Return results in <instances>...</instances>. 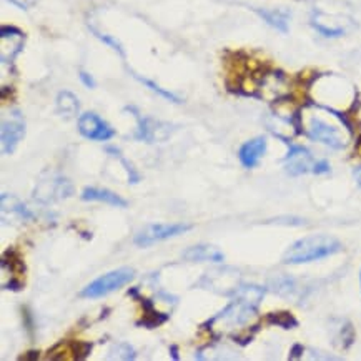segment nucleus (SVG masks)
<instances>
[{
	"label": "nucleus",
	"instance_id": "nucleus-1",
	"mask_svg": "<svg viewBox=\"0 0 361 361\" xmlns=\"http://www.w3.org/2000/svg\"><path fill=\"white\" fill-rule=\"evenodd\" d=\"M343 245L340 240L330 235H310L299 238L295 243L290 245L283 255V263L285 265H303L311 263V261L323 260V258L333 257L338 252H342Z\"/></svg>",
	"mask_w": 361,
	"mask_h": 361
},
{
	"label": "nucleus",
	"instance_id": "nucleus-2",
	"mask_svg": "<svg viewBox=\"0 0 361 361\" xmlns=\"http://www.w3.org/2000/svg\"><path fill=\"white\" fill-rule=\"evenodd\" d=\"M265 290L258 285H241L233 293V299L220 311L213 322H225L228 325H245L258 313Z\"/></svg>",
	"mask_w": 361,
	"mask_h": 361
},
{
	"label": "nucleus",
	"instance_id": "nucleus-3",
	"mask_svg": "<svg viewBox=\"0 0 361 361\" xmlns=\"http://www.w3.org/2000/svg\"><path fill=\"white\" fill-rule=\"evenodd\" d=\"M135 278V272L129 266H122V268L112 270V272L102 275L97 280L89 283L84 290L80 291L82 298L95 299L110 295L112 291L122 288V286L130 283Z\"/></svg>",
	"mask_w": 361,
	"mask_h": 361
},
{
	"label": "nucleus",
	"instance_id": "nucleus-4",
	"mask_svg": "<svg viewBox=\"0 0 361 361\" xmlns=\"http://www.w3.org/2000/svg\"><path fill=\"white\" fill-rule=\"evenodd\" d=\"M73 192H75V188L68 178L59 174H45L37 183L34 198L39 203L50 205L68 198L73 195Z\"/></svg>",
	"mask_w": 361,
	"mask_h": 361
},
{
	"label": "nucleus",
	"instance_id": "nucleus-5",
	"mask_svg": "<svg viewBox=\"0 0 361 361\" xmlns=\"http://www.w3.org/2000/svg\"><path fill=\"white\" fill-rule=\"evenodd\" d=\"M194 227H192L190 223H151L143 227L140 232L135 235L133 243L137 245V247L147 248L158 243V241L183 235V233H187L188 230Z\"/></svg>",
	"mask_w": 361,
	"mask_h": 361
},
{
	"label": "nucleus",
	"instance_id": "nucleus-6",
	"mask_svg": "<svg viewBox=\"0 0 361 361\" xmlns=\"http://www.w3.org/2000/svg\"><path fill=\"white\" fill-rule=\"evenodd\" d=\"M26 137V122L19 110H12L9 117L2 118L0 127V145L3 155H12L17 150L19 143Z\"/></svg>",
	"mask_w": 361,
	"mask_h": 361
},
{
	"label": "nucleus",
	"instance_id": "nucleus-7",
	"mask_svg": "<svg viewBox=\"0 0 361 361\" xmlns=\"http://www.w3.org/2000/svg\"><path fill=\"white\" fill-rule=\"evenodd\" d=\"M288 143V154H286L285 160V170L286 174L291 176H299L305 174H313V168L317 160L313 158L311 151L303 145H297V143H290L288 140H283Z\"/></svg>",
	"mask_w": 361,
	"mask_h": 361
},
{
	"label": "nucleus",
	"instance_id": "nucleus-8",
	"mask_svg": "<svg viewBox=\"0 0 361 361\" xmlns=\"http://www.w3.org/2000/svg\"><path fill=\"white\" fill-rule=\"evenodd\" d=\"M79 127V132L82 137L89 138L93 142H107L112 140L115 137V130L110 127L102 117H98L93 112H85L79 117L77 122Z\"/></svg>",
	"mask_w": 361,
	"mask_h": 361
},
{
	"label": "nucleus",
	"instance_id": "nucleus-9",
	"mask_svg": "<svg viewBox=\"0 0 361 361\" xmlns=\"http://www.w3.org/2000/svg\"><path fill=\"white\" fill-rule=\"evenodd\" d=\"M306 135L311 138L313 142L323 143V145L330 147L333 150H342L346 145L344 142L342 132L333 125L326 124L325 120L318 117H311L310 124H308V132Z\"/></svg>",
	"mask_w": 361,
	"mask_h": 361
},
{
	"label": "nucleus",
	"instance_id": "nucleus-10",
	"mask_svg": "<svg viewBox=\"0 0 361 361\" xmlns=\"http://www.w3.org/2000/svg\"><path fill=\"white\" fill-rule=\"evenodd\" d=\"M24 32L17 27H2L0 30V59L3 65H12L24 48Z\"/></svg>",
	"mask_w": 361,
	"mask_h": 361
},
{
	"label": "nucleus",
	"instance_id": "nucleus-11",
	"mask_svg": "<svg viewBox=\"0 0 361 361\" xmlns=\"http://www.w3.org/2000/svg\"><path fill=\"white\" fill-rule=\"evenodd\" d=\"M133 115L138 120L137 133H135V138H137V140L154 143V142L165 140L168 135H170V129H168L170 125L163 124V122L154 120V118H149V117H140V113H138L137 110H133Z\"/></svg>",
	"mask_w": 361,
	"mask_h": 361
},
{
	"label": "nucleus",
	"instance_id": "nucleus-12",
	"mask_svg": "<svg viewBox=\"0 0 361 361\" xmlns=\"http://www.w3.org/2000/svg\"><path fill=\"white\" fill-rule=\"evenodd\" d=\"M2 219L3 221H32L35 220V213L15 195L2 194Z\"/></svg>",
	"mask_w": 361,
	"mask_h": 361
},
{
	"label": "nucleus",
	"instance_id": "nucleus-13",
	"mask_svg": "<svg viewBox=\"0 0 361 361\" xmlns=\"http://www.w3.org/2000/svg\"><path fill=\"white\" fill-rule=\"evenodd\" d=\"M268 149V142L265 137H255L252 140L245 142L238 150V158L245 168H255L260 160L263 158Z\"/></svg>",
	"mask_w": 361,
	"mask_h": 361
},
{
	"label": "nucleus",
	"instance_id": "nucleus-14",
	"mask_svg": "<svg viewBox=\"0 0 361 361\" xmlns=\"http://www.w3.org/2000/svg\"><path fill=\"white\" fill-rule=\"evenodd\" d=\"M80 196L84 202H102L110 205V207H117V208L129 207V203H127L125 198H122L120 195H117L112 190H107V188L87 187L84 188V192H82Z\"/></svg>",
	"mask_w": 361,
	"mask_h": 361
},
{
	"label": "nucleus",
	"instance_id": "nucleus-15",
	"mask_svg": "<svg viewBox=\"0 0 361 361\" xmlns=\"http://www.w3.org/2000/svg\"><path fill=\"white\" fill-rule=\"evenodd\" d=\"M330 15L323 14V12L320 10H315L313 14H311L310 22L318 34L328 37V39H336V37H343L346 34V27H344L343 24L330 22Z\"/></svg>",
	"mask_w": 361,
	"mask_h": 361
},
{
	"label": "nucleus",
	"instance_id": "nucleus-16",
	"mask_svg": "<svg viewBox=\"0 0 361 361\" xmlns=\"http://www.w3.org/2000/svg\"><path fill=\"white\" fill-rule=\"evenodd\" d=\"M182 257L187 261H213V263H220L225 258L223 253L216 247H212V245H194V247H188L182 253Z\"/></svg>",
	"mask_w": 361,
	"mask_h": 361
},
{
	"label": "nucleus",
	"instance_id": "nucleus-17",
	"mask_svg": "<svg viewBox=\"0 0 361 361\" xmlns=\"http://www.w3.org/2000/svg\"><path fill=\"white\" fill-rule=\"evenodd\" d=\"M257 14L281 34L290 30V12L285 9H257Z\"/></svg>",
	"mask_w": 361,
	"mask_h": 361
},
{
	"label": "nucleus",
	"instance_id": "nucleus-18",
	"mask_svg": "<svg viewBox=\"0 0 361 361\" xmlns=\"http://www.w3.org/2000/svg\"><path fill=\"white\" fill-rule=\"evenodd\" d=\"M79 110H80V102L79 98H77V95H73V93L68 92V90L59 92V95H57V112L62 115V117L72 118L79 113Z\"/></svg>",
	"mask_w": 361,
	"mask_h": 361
},
{
	"label": "nucleus",
	"instance_id": "nucleus-19",
	"mask_svg": "<svg viewBox=\"0 0 361 361\" xmlns=\"http://www.w3.org/2000/svg\"><path fill=\"white\" fill-rule=\"evenodd\" d=\"M138 299H140L143 310H145V317L138 322V325L145 326V328H157L162 325V323L167 322L168 315H162V313H158V311H155L151 302H149L147 298H138Z\"/></svg>",
	"mask_w": 361,
	"mask_h": 361
},
{
	"label": "nucleus",
	"instance_id": "nucleus-20",
	"mask_svg": "<svg viewBox=\"0 0 361 361\" xmlns=\"http://www.w3.org/2000/svg\"><path fill=\"white\" fill-rule=\"evenodd\" d=\"M270 290L277 295H281V297H295L298 285L291 277H277L270 281Z\"/></svg>",
	"mask_w": 361,
	"mask_h": 361
},
{
	"label": "nucleus",
	"instance_id": "nucleus-21",
	"mask_svg": "<svg viewBox=\"0 0 361 361\" xmlns=\"http://www.w3.org/2000/svg\"><path fill=\"white\" fill-rule=\"evenodd\" d=\"M130 73H132V75H133L135 79H137L138 82H140V84L145 85L147 89H150L151 92L158 93V95L162 97V98H165V100H168V102H174V104H180V102H182V98H180V97H176L175 93H172V92H170V90H165V89H163V87H160V85H158V84H155L154 80H150V79H145V77L138 75V73H135L133 71H130Z\"/></svg>",
	"mask_w": 361,
	"mask_h": 361
},
{
	"label": "nucleus",
	"instance_id": "nucleus-22",
	"mask_svg": "<svg viewBox=\"0 0 361 361\" xmlns=\"http://www.w3.org/2000/svg\"><path fill=\"white\" fill-rule=\"evenodd\" d=\"M266 322H268L270 325L285 328V330L298 326V320L295 318L290 311H273V313H270L268 317H266Z\"/></svg>",
	"mask_w": 361,
	"mask_h": 361
},
{
	"label": "nucleus",
	"instance_id": "nucleus-23",
	"mask_svg": "<svg viewBox=\"0 0 361 361\" xmlns=\"http://www.w3.org/2000/svg\"><path fill=\"white\" fill-rule=\"evenodd\" d=\"M105 150L109 151L110 155H113V157L118 158V162H120L122 165H124V168L127 170V174H129V182L133 183V185H137V183L140 182V175H138V172L135 170V167L132 165V163H130L129 160H127L124 155H122V151L118 150V149H115V147H107Z\"/></svg>",
	"mask_w": 361,
	"mask_h": 361
},
{
	"label": "nucleus",
	"instance_id": "nucleus-24",
	"mask_svg": "<svg viewBox=\"0 0 361 361\" xmlns=\"http://www.w3.org/2000/svg\"><path fill=\"white\" fill-rule=\"evenodd\" d=\"M137 358V351L130 346L129 343H118L115 344L113 350L110 351L109 360H125V361H132Z\"/></svg>",
	"mask_w": 361,
	"mask_h": 361
},
{
	"label": "nucleus",
	"instance_id": "nucleus-25",
	"mask_svg": "<svg viewBox=\"0 0 361 361\" xmlns=\"http://www.w3.org/2000/svg\"><path fill=\"white\" fill-rule=\"evenodd\" d=\"M90 30H92V32H93V35H95V37H97V39H100V40H102V42H104V44H107V45H109V47H110V48H113V50H115V52H117V53H120V57H122V59H125V52H124V48H122V45H120V42H118V40H117V39H113V37H112V35H107V34H102V32H98V30H97V28H93V27H90Z\"/></svg>",
	"mask_w": 361,
	"mask_h": 361
},
{
	"label": "nucleus",
	"instance_id": "nucleus-26",
	"mask_svg": "<svg viewBox=\"0 0 361 361\" xmlns=\"http://www.w3.org/2000/svg\"><path fill=\"white\" fill-rule=\"evenodd\" d=\"M328 172H330V163H328L326 160H317V163H315V168H313V174L323 175V174H328Z\"/></svg>",
	"mask_w": 361,
	"mask_h": 361
},
{
	"label": "nucleus",
	"instance_id": "nucleus-27",
	"mask_svg": "<svg viewBox=\"0 0 361 361\" xmlns=\"http://www.w3.org/2000/svg\"><path fill=\"white\" fill-rule=\"evenodd\" d=\"M79 77H80L82 84H84L85 87H89V89H95L97 82H95V79H93L92 75H90V73H87V72H85V71H80Z\"/></svg>",
	"mask_w": 361,
	"mask_h": 361
},
{
	"label": "nucleus",
	"instance_id": "nucleus-28",
	"mask_svg": "<svg viewBox=\"0 0 361 361\" xmlns=\"http://www.w3.org/2000/svg\"><path fill=\"white\" fill-rule=\"evenodd\" d=\"M10 3H14L15 7H19V9L22 10H27L28 7H32L35 3V0H9Z\"/></svg>",
	"mask_w": 361,
	"mask_h": 361
},
{
	"label": "nucleus",
	"instance_id": "nucleus-29",
	"mask_svg": "<svg viewBox=\"0 0 361 361\" xmlns=\"http://www.w3.org/2000/svg\"><path fill=\"white\" fill-rule=\"evenodd\" d=\"M305 351V348L302 346V344H295L293 348H291V355H290V358L291 360H295V358H299V356H302V353Z\"/></svg>",
	"mask_w": 361,
	"mask_h": 361
},
{
	"label": "nucleus",
	"instance_id": "nucleus-30",
	"mask_svg": "<svg viewBox=\"0 0 361 361\" xmlns=\"http://www.w3.org/2000/svg\"><path fill=\"white\" fill-rule=\"evenodd\" d=\"M3 288L19 291V290H22V283H20L19 280H10L9 283H6V286H3Z\"/></svg>",
	"mask_w": 361,
	"mask_h": 361
},
{
	"label": "nucleus",
	"instance_id": "nucleus-31",
	"mask_svg": "<svg viewBox=\"0 0 361 361\" xmlns=\"http://www.w3.org/2000/svg\"><path fill=\"white\" fill-rule=\"evenodd\" d=\"M353 176H355V182L356 185H358L361 188V165L356 167L355 170H353Z\"/></svg>",
	"mask_w": 361,
	"mask_h": 361
},
{
	"label": "nucleus",
	"instance_id": "nucleus-32",
	"mask_svg": "<svg viewBox=\"0 0 361 361\" xmlns=\"http://www.w3.org/2000/svg\"><path fill=\"white\" fill-rule=\"evenodd\" d=\"M170 353H172V358H174V360L180 358V356H178V346H176V344H172Z\"/></svg>",
	"mask_w": 361,
	"mask_h": 361
},
{
	"label": "nucleus",
	"instance_id": "nucleus-33",
	"mask_svg": "<svg viewBox=\"0 0 361 361\" xmlns=\"http://www.w3.org/2000/svg\"><path fill=\"white\" fill-rule=\"evenodd\" d=\"M356 154L361 157V137H358V142H356Z\"/></svg>",
	"mask_w": 361,
	"mask_h": 361
}]
</instances>
